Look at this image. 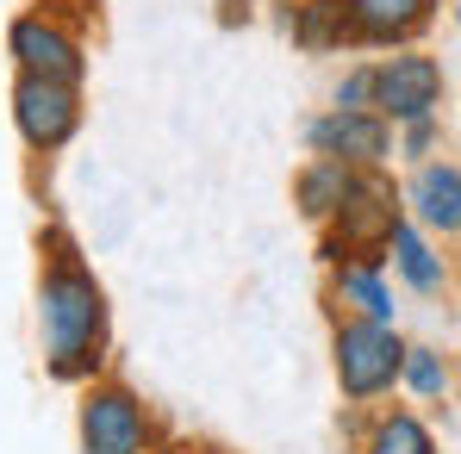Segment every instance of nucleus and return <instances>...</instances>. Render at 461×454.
<instances>
[{
  "instance_id": "nucleus-1",
  "label": "nucleus",
  "mask_w": 461,
  "mask_h": 454,
  "mask_svg": "<svg viewBox=\"0 0 461 454\" xmlns=\"http://www.w3.org/2000/svg\"><path fill=\"white\" fill-rule=\"evenodd\" d=\"M38 311H44V355L57 379H81L94 374L100 343H106V299L94 287V274L81 268L76 255H50L44 287H38Z\"/></svg>"
},
{
  "instance_id": "nucleus-2",
  "label": "nucleus",
  "mask_w": 461,
  "mask_h": 454,
  "mask_svg": "<svg viewBox=\"0 0 461 454\" xmlns=\"http://www.w3.org/2000/svg\"><path fill=\"white\" fill-rule=\"evenodd\" d=\"M399 374H405V349H399V336L386 324H368L362 317V324H343L337 330V379H343L349 398H375Z\"/></svg>"
},
{
  "instance_id": "nucleus-3",
  "label": "nucleus",
  "mask_w": 461,
  "mask_h": 454,
  "mask_svg": "<svg viewBox=\"0 0 461 454\" xmlns=\"http://www.w3.org/2000/svg\"><path fill=\"white\" fill-rule=\"evenodd\" d=\"M13 119H19V131H25V144H32V150H57V144H69V131H76L81 100H76V87H69V81L19 76Z\"/></svg>"
},
{
  "instance_id": "nucleus-4",
  "label": "nucleus",
  "mask_w": 461,
  "mask_h": 454,
  "mask_svg": "<svg viewBox=\"0 0 461 454\" xmlns=\"http://www.w3.org/2000/svg\"><path fill=\"white\" fill-rule=\"evenodd\" d=\"M81 449L87 454H144V405L119 386L87 392L81 405Z\"/></svg>"
},
{
  "instance_id": "nucleus-5",
  "label": "nucleus",
  "mask_w": 461,
  "mask_h": 454,
  "mask_svg": "<svg viewBox=\"0 0 461 454\" xmlns=\"http://www.w3.org/2000/svg\"><path fill=\"white\" fill-rule=\"evenodd\" d=\"M437 100H443V69L430 57H386L375 69V106L405 125H424Z\"/></svg>"
},
{
  "instance_id": "nucleus-6",
  "label": "nucleus",
  "mask_w": 461,
  "mask_h": 454,
  "mask_svg": "<svg viewBox=\"0 0 461 454\" xmlns=\"http://www.w3.org/2000/svg\"><path fill=\"white\" fill-rule=\"evenodd\" d=\"M337 225H343V243L349 249H381L393 243V193H386V181L375 174H362V181H349V193H343V206H337Z\"/></svg>"
},
{
  "instance_id": "nucleus-7",
  "label": "nucleus",
  "mask_w": 461,
  "mask_h": 454,
  "mask_svg": "<svg viewBox=\"0 0 461 454\" xmlns=\"http://www.w3.org/2000/svg\"><path fill=\"white\" fill-rule=\"evenodd\" d=\"M13 57L25 63V76H44V81H69L76 87L81 76V50L69 31L44 25V19H19L13 25Z\"/></svg>"
},
{
  "instance_id": "nucleus-8",
  "label": "nucleus",
  "mask_w": 461,
  "mask_h": 454,
  "mask_svg": "<svg viewBox=\"0 0 461 454\" xmlns=\"http://www.w3.org/2000/svg\"><path fill=\"white\" fill-rule=\"evenodd\" d=\"M312 150L330 156V162H381L386 156V125L375 112H330L312 125Z\"/></svg>"
},
{
  "instance_id": "nucleus-9",
  "label": "nucleus",
  "mask_w": 461,
  "mask_h": 454,
  "mask_svg": "<svg viewBox=\"0 0 461 454\" xmlns=\"http://www.w3.org/2000/svg\"><path fill=\"white\" fill-rule=\"evenodd\" d=\"M430 6L437 0H349V31L368 44H393V38H411L430 19Z\"/></svg>"
},
{
  "instance_id": "nucleus-10",
  "label": "nucleus",
  "mask_w": 461,
  "mask_h": 454,
  "mask_svg": "<svg viewBox=\"0 0 461 454\" xmlns=\"http://www.w3.org/2000/svg\"><path fill=\"white\" fill-rule=\"evenodd\" d=\"M411 206L418 218L437 230H461V168L456 162H424L411 181Z\"/></svg>"
},
{
  "instance_id": "nucleus-11",
  "label": "nucleus",
  "mask_w": 461,
  "mask_h": 454,
  "mask_svg": "<svg viewBox=\"0 0 461 454\" xmlns=\"http://www.w3.org/2000/svg\"><path fill=\"white\" fill-rule=\"evenodd\" d=\"M349 181H356V174H349L343 162H330V156H318V162H312L306 174H300V212H306V218H330V212L343 206V193H349Z\"/></svg>"
},
{
  "instance_id": "nucleus-12",
  "label": "nucleus",
  "mask_w": 461,
  "mask_h": 454,
  "mask_svg": "<svg viewBox=\"0 0 461 454\" xmlns=\"http://www.w3.org/2000/svg\"><path fill=\"white\" fill-rule=\"evenodd\" d=\"M386 249H393L399 274H405L418 293H437V287H443V262L430 255V243H424L411 225H393V243H386Z\"/></svg>"
},
{
  "instance_id": "nucleus-13",
  "label": "nucleus",
  "mask_w": 461,
  "mask_h": 454,
  "mask_svg": "<svg viewBox=\"0 0 461 454\" xmlns=\"http://www.w3.org/2000/svg\"><path fill=\"white\" fill-rule=\"evenodd\" d=\"M300 44L306 50H324V44H343V38H356L349 31V6H337V0H312V6H300Z\"/></svg>"
},
{
  "instance_id": "nucleus-14",
  "label": "nucleus",
  "mask_w": 461,
  "mask_h": 454,
  "mask_svg": "<svg viewBox=\"0 0 461 454\" xmlns=\"http://www.w3.org/2000/svg\"><path fill=\"white\" fill-rule=\"evenodd\" d=\"M337 293L356 305L368 324H386V317H393V299H386V287H381L375 268H343V274H337Z\"/></svg>"
},
{
  "instance_id": "nucleus-15",
  "label": "nucleus",
  "mask_w": 461,
  "mask_h": 454,
  "mask_svg": "<svg viewBox=\"0 0 461 454\" xmlns=\"http://www.w3.org/2000/svg\"><path fill=\"white\" fill-rule=\"evenodd\" d=\"M368 454H437V442H430V430L418 423V417H386L381 430H375V442H368Z\"/></svg>"
},
{
  "instance_id": "nucleus-16",
  "label": "nucleus",
  "mask_w": 461,
  "mask_h": 454,
  "mask_svg": "<svg viewBox=\"0 0 461 454\" xmlns=\"http://www.w3.org/2000/svg\"><path fill=\"white\" fill-rule=\"evenodd\" d=\"M405 379L430 398V392H443V361H437L430 349H405Z\"/></svg>"
},
{
  "instance_id": "nucleus-17",
  "label": "nucleus",
  "mask_w": 461,
  "mask_h": 454,
  "mask_svg": "<svg viewBox=\"0 0 461 454\" xmlns=\"http://www.w3.org/2000/svg\"><path fill=\"white\" fill-rule=\"evenodd\" d=\"M456 25H461V0H456Z\"/></svg>"
}]
</instances>
